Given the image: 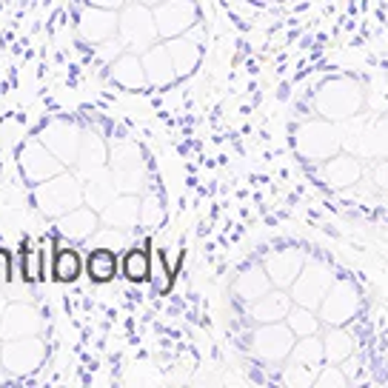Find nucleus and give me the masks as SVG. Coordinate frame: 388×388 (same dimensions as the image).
<instances>
[{
    "label": "nucleus",
    "instance_id": "nucleus-1",
    "mask_svg": "<svg viewBox=\"0 0 388 388\" xmlns=\"http://www.w3.org/2000/svg\"><path fill=\"white\" fill-rule=\"evenodd\" d=\"M89 277L95 280V283H109L112 277H114V269H117V260H114V254L112 252H106V249H98V252H92V257H89Z\"/></svg>",
    "mask_w": 388,
    "mask_h": 388
},
{
    "label": "nucleus",
    "instance_id": "nucleus-2",
    "mask_svg": "<svg viewBox=\"0 0 388 388\" xmlns=\"http://www.w3.org/2000/svg\"><path fill=\"white\" fill-rule=\"evenodd\" d=\"M77 274H81V257H77L74 252H69V249L57 252V257H54V280L71 283V280H77Z\"/></svg>",
    "mask_w": 388,
    "mask_h": 388
},
{
    "label": "nucleus",
    "instance_id": "nucleus-3",
    "mask_svg": "<svg viewBox=\"0 0 388 388\" xmlns=\"http://www.w3.org/2000/svg\"><path fill=\"white\" fill-rule=\"evenodd\" d=\"M123 271H126L129 280L143 283V280L148 277V257H146V252H131V254L123 260Z\"/></svg>",
    "mask_w": 388,
    "mask_h": 388
},
{
    "label": "nucleus",
    "instance_id": "nucleus-4",
    "mask_svg": "<svg viewBox=\"0 0 388 388\" xmlns=\"http://www.w3.org/2000/svg\"><path fill=\"white\" fill-rule=\"evenodd\" d=\"M40 274H37V254L32 257L29 252H26V280H37Z\"/></svg>",
    "mask_w": 388,
    "mask_h": 388
}]
</instances>
